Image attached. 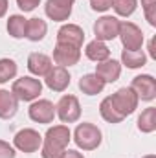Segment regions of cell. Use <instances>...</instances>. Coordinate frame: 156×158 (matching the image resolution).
Segmentation results:
<instances>
[{"label": "cell", "instance_id": "6da1fadb", "mask_svg": "<svg viewBox=\"0 0 156 158\" xmlns=\"http://www.w3.org/2000/svg\"><path fill=\"white\" fill-rule=\"evenodd\" d=\"M72 134L66 125H55L46 131L44 143H42V158H63L66 145L70 143Z\"/></svg>", "mask_w": 156, "mask_h": 158}, {"label": "cell", "instance_id": "7a4b0ae2", "mask_svg": "<svg viewBox=\"0 0 156 158\" xmlns=\"http://www.w3.org/2000/svg\"><path fill=\"white\" fill-rule=\"evenodd\" d=\"M101 131L94 123H79L74 132V142L83 151H94L101 145Z\"/></svg>", "mask_w": 156, "mask_h": 158}, {"label": "cell", "instance_id": "3957f363", "mask_svg": "<svg viewBox=\"0 0 156 158\" xmlns=\"http://www.w3.org/2000/svg\"><path fill=\"white\" fill-rule=\"evenodd\" d=\"M11 92L15 94V98H17L18 101H33V99L39 98V94L42 92V83L35 77L24 76V77L17 79V81L13 83Z\"/></svg>", "mask_w": 156, "mask_h": 158}, {"label": "cell", "instance_id": "277c9868", "mask_svg": "<svg viewBox=\"0 0 156 158\" xmlns=\"http://www.w3.org/2000/svg\"><path fill=\"white\" fill-rule=\"evenodd\" d=\"M110 101H112V105H114V109H116L117 112L123 116V118H127V116H130L136 109H138V96H136V92L132 90V88H119L116 94H112L110 96Z\"/></svg>", "mask_w": 156, "mask_h": 158}, {"label": "cell", "instance_id": "5b68a950", "mask_svg": "<svg viewBox=\"0 0 156 158\" xmlns=\"http://www.w3.org/2000/svg\"><path fill=\"white\" fill-rule=\"evenodd\" d=\"M55 112L59 119L63 123H76L81 118V105H79V99L72 94H66L59 99L57 107H55Z\"/></svg>", "mask_w": 156, "mask_h": 158}, {"label": "cell", "instance_id": "8992f818", "mask_svg": "<svg viewBox=\"0 0 156 158\" xmlns=\"http://www.w3.org/2000/svg\"><path fill=\"white\" fill-rule=\"evenodd\" d=\"M117 37L121 39V44L125 50H142L143 44V33L142 30L132 22H119Z\"/></svg>", "mask_w": 156, "mask_h": 158}, {"label": "cell", "instance_id": "52a82bcc", "mask_svg": "<svg viewBox=\"0 0 156 158\" xmlns=\"http://www.w3.org/2000/svg\"><path fill=\"white\" fill-rule=\"evenodd\" d=\"M13 143L22 153H35V151H39V147L42 145V136L35 129H22V131H18L15 134Z\"/></svg>", "mask_w": 156, "mask_h": 158}, {"label": "cell", "instance_id": "ba28073f", "mask_svg": "<svg viewBox=\"0 0 156 158\" xmlns=\"http://www.w3.org/2000/svg\"><path fill=\"white\" fill-rule=\"evenodd\" d=\"M117 31H119V20L116 17H101L96 20L94 24V33H96V39L97 40H114L117 37Z\"/></svg>", "mask_w": 156, "mask_h": 158}, {"label": "cell", "instance_id": "9c48e42d", "mask_svg": "<svg viewBox=\"0 0 156 158\" xmlns=\"http://www.w3.org/2000/svg\"><path fill=\"white\" fill-rule=\"evenodd\" d=\"M130 88L136 92L138 99H143V101H153L156 98V79L149 74H143V76H136L132 79V85Z\"/></svg>", "mask_w": 156, "mask_h": 158}, {"label": "cell", "instance_id": "30bf717a", "mask_svg": "<svg viewBox=\"0 0 156 158\" xmlns=\"http://www.w3.org/2000/svg\"><path fill=\"white\" fill-rule=\"evenodd\" d=\"M79 59H81V50L77 46H72V44H63V42H57L55 50H53V61L59 64V66H72V64H77Z\"/></svg>", "mask_w": 156, "mask_h": 158}, {"label": "cell", "instance_id": "8fae6325", "mask_svg": "<svg viewBox=\"0 0 156 158\" xmlns=\"http://www.w3.org/2000/svg\"><path fill=\"white\" fill-rule=\"evenodd\" d=\"M74 2L76 0H48L44 6V11L48 19L55 22H63V20H68V17L72 15Z\"/></svg>", "mask_w": 156, "mask_h": 158}, {"label": "cell", "instance_id": "7c38bea8", "mask_svg": "<svg viewBox=\"0 0 156 158\" xmlns=\"http://www.w3.org/2000/svg\"><path fill=\"white\" fill-rule=\"evenodd\" d=\"M30 118L37 123H51L55 118V107L51 101L48 99H39L35 103H31L30 110H28Z\"/></svg>", "mask_w": 156, "mask_h": 158}, {"label": "cell", "instance_id": "4fadbf2b", "mask_svg": "<svg viewBox=\"0 0 156 158\" xmlns=\"http://www.w3.org/2000/svg\"><path fill=\"white\" fill-rule=\"evenodd\" d=\"M44 77H46V86L53 92H64L70 85V74L64 66L51 68Z\"/></svg>", "mask_w": 156, "mask_h": 158}, {"label": "cell", "instance_id": "5bb4252c", "mask_svg": "<svg viewBox=\"0 0 156 158\" xmlns=\"http://www.w3.org/2000/svg\"><path fill=\"white\" fill-rule=\"evenodd\" d=\"M83 40H84V31L79 28L77 24H64V26H61L59 31H57V42L72 44V46L81 48Z\"/></svg>", "mask_w": 156, "mask_h": 158}, {"label": "cell", "instance_id": "9a60e30c", "mask_svg": "<svg viewBox=\"0 0 156 158\" xmlns=\"http://www.w3.org/2000/svg\"><path fill=\"white\" fill-rule=\"evenodd\" d=\"M51 68H53V66H51V59H50L48 55L39 53V52L30 53V57H28V70H30L33 76L42 77V76H46Z\"/></svg>", "mask_w": 156, "mask_h": 158}, {"label": "cell", "instance_id": "2e32d148", "mask_svg": "<svg viewBox=\"0 0 156 158\" xmlns=\"http://www.w3.org/2000/svg\"><path fill=\"white\" fill-rule=\"evenodd\" d=\"M119 74H121V64L117 61H114V59H107L103 63H97V66H96V76L103 79L105 85L117 81Z\"/></svg>", "mask_w": 156, "mask_h": 158}, {"label": "cell", "instance_id": "e0dca14e", "mask_svg": "<svg viewBox=\"0 0 156 158\" xmlns=\"http://www.w3.org/2000/svg\"><path fill=\"white\" fill-rule=\"evenodd\" d=\"M18 110V99L9 90H0V119H11Z\"/></svg>", "mask_w": 156, "mask_h": 158}, {"label": "cell", "instance_id": "ac0fdd59", "mask_svg": "<svg viewBox=\"0 0 156 158\" xmlns=\"http://www.w3.org/2000/svg\"><path fill=\"white\" fill-rule=\"evenodd\" d=\"M79 88L86 96H96V94L103 92L105 81L101 77H97L96 74H86V76H83V77L79 79Z\"/></svg>", "mask_w": 156, "mask_h": 158}, {"label": "cell", "instance_id": "d6986e66", "mask_svg": "<svg viewBox=\"0 0 156 158\" xmlns=\"http://www.w3.org/2000/svg\"><path fill=\"white\" fill-rule=\"evenodd\" d=\"M84 53H86V57H88L90 61H94V63H103V61H107V59L110 57V50L107 48V44L101 42V40H97V39L86 44Z\"/></svg>", "mask_w": 156, "mask_h": 158}, {"label": "cell", "instance_id": "ffe728a7", "mask_svg": "<svg viewBox=\"0 0 156 158\" xmlns=\"http://www.w3.org/2000/svg\"><path fill=\"white\" fill-rule=\"evenodd\" d=\"M46 31H48V24L42 19L35 17V19H30L26 22V39L33 40V42H39V40L44 39Z\"/></svg>", "mask_w": 156, "mask_h": 158}, {"label": "cell", "instance_id": "44dd1931", "mask_svg": "<svg viewBox=\"0 0 156 158\" xmlns=\"http://www.w3.org/2000/svg\"><path fill=\"white\" fill-rule=\"evenodd\" d=\"M145 53L143 50H123L121 52V63L127 66V68H142L145 66Z\"/></svg>", "mask_w": 156, "mask_h": 158}, {"label": "cell", "instance_id": "7402d4cb", "mask_svg": "<svg viewBox=\"0 0 156 158\" xmlns=\"http://www.w3.org/2000/svg\"><path fill=\"white\" fill-rule=\"evenodd\" d=\"M26 22H28V19H24L22 15H11L7 20V33L13 39H24L26 37Z\"/></svg>", "mask_w": 156, "mask_h": 158}, {"label": "cell", "instance_id": "603a6c76", "mask_svg": "<svg viewBox=\"0 0 156 158\" xmlns=\"http://www.w3.org/2000/svg\"><path fill=\"white\" fill-rule=\"evenodd\" d=\"M138 129L142 132H145V134L156 131V109L154 107H149V109H145L140 114V118H138Z\"/></svg>", "mask_w": 156, "mask_h": 158}, {"label": "cell", "instance_id": "cb8c5ba5", "mask_svg": "<svg viewBox=\"0 0 156 158\" xmlns=\"http://www.w3.org/2000/svg\"><path fill=\"white\" fill-rule=\"evenodd\" d=\"M99 112H101V118L105 119V121H109V123H119V121L123 119V116L114 109L110 98H105V99L101 101V105H99Z\"/></svg>", "mask_w": 156, "mask_h": 158}, {"label": "cell", "instance_id": "d4e9b609", "mask_svg": "<svg viewBox=\"0 0 156 158\" xmlns=\"http://www.w3.org/2000/svg\"><path fill=\"white\" fill-rule=\"evenodd\" d=\"M112 7L119 17H130L138 7V0H112Z\"/></svg>", "mask_w": 156, "mask_h": 158}, {"label": "cell", "instance_id": "484cf974", "mask_svg": "<svg viewBox=\"0 0 156 158\" xmlns=\"http://www.w3.org/2000/svg\"><path fill=\"white\" fill-rule=\"evenodd\" d=\"M17 76V63L13 59H0V83H7Z\"/></svg>", "mask_w": 156, "mask_h": 158}, {"label": "cell", "instance_id": "4316f807", "mask_svg": "<svg viewBox=\"0 0 156 158\" xmlns=\"http://www.w3.org/2000/svg\"><path fill=\"white\" fill-rule=\"evenodd\" d=\"M142 6H143V11H145L149 24L156 26V0H142Z\"/></svg>", "mask_w": 156, "mask_h": 158}, {"label": "cell", "instance_id": "83f0119b", "mask_svg": "<svg viewBox=\"0 0 156 158\" xmlns=\"http://www.w3.org/2000/svg\"><path fill=\"white\" fill-rule=\"evenodd\" d=\"M90 7L94 11H107L112 7V0H90Z\"/></svg>", "mask_w": 156, "mask_h": 158}, {"label": "cell", "instance_id": "f1b7e54d", "mask_svg": "<svg viewBox=\"0 0 156 158\" xmlns=\"http://www.w3.org/2000/svg\"><path fill=\"white\" fill-rule=\"evenodd\" d=\"M15 149L7 143V142H4V140H0V158H15Z\"/></svg>", "mask_w": 156, "mask_h": 158}, {"label": "cell", "instance_id": "f546056e", "mask_svg": "<svg viewBox=\"0 0 156 158\" xmlns=\"http://www.w3.org/2000/svg\"><path fill=\"white\" fill-rule=\"evenodd\" d=\"M17 4H18V7H20L24 13H28V11H33V9L39 6L40 0H17Z\"/></svg>", "mask_w": 156, "mask_h": 158}, {"label": "cell", "instance_id": "4dcf8cb0", "mask_svg": "<svg viewBox=\"0 0 156 158\" xmlns=\"http://www.w3.org/2000/svg\"><path fill=\"white\" fill-rule=\"evenodd\" d=\"M63 158H84L83 156V153H79V151H64V155H63Z\"/></svg>", "mask_w": 156, "mask_h": 158}, {"label": "cell", "instance_id": "1f68e13d", "mask_svg": "<svg viewBox=\"0 0 156 158\" xmlns=\"http://www.w3.org/2000/svg\"><path fill=\"white\" fill-rule=\"evenodd\" d=\"M6 11H7V0H0V19L6 15Z\"/></svg>", "mask_w": 156, "mask_h": 158}, {"label": "cell", "instance_id": "d6a6232c", "mask_svg": "<svg viewBox=\"0 0 156 158\" xmlns=\"http://www.w3.org/2000/svg\"><path fill=\"white\" fill-rule=\"evenodd\" d=\"M149 53H151V57H153V59H156V52H154V39H153L151 42H149Z\"/></svg>", "mask_w": 156, "mask_h": 158}, {"label": "cell", "instance_id": "836d02e7", "mask_svg": "<svg viewBox=\"0 0 156 158\" xmlns=\"http://www.w3.org/2000/svg\"><path fill=\"white\" fill-rule=\"evenodd\" d=\"M143 158H156L154 155H147V156H143Z\"/></svg>", "mask_w": 156, "mask_h": 158}]
</instances>
